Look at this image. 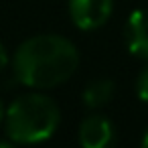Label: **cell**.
<instances>
[{"mask_svg":"<svg viewBox=\"0 0 148 148\" xmlns=\"http://www.w3.org/2000/svg\"><path fill=\"white\" fill-rule=\"evenodd\" d=\"M124 39H126V47L128 51L138 57L148 61V10L140 8L134 10L124 27Z\"/></svg>","mask_w":148,"mask_h":148,"instance_id":"obj_4","label":"cell"},{"mask_svg":"<svg viewBox=\"0 0 148 148\" xmlns=\"http://www.w3.org/2000/svg\"><path fill=\"white\" fill-rule=\"evenodd\" d=\"M79 67V53L71 41L59 35H35L18 45L12 55L14 77L33 89H49L65 83Z\"/></svg>","mask_w":148,"mask_h":148,"instance_id":"obj_1","label":"cell"},{"mask_svg":"<svg viewBox=\"0 0 148 148\" xmlns=\"http://www.w3.org/2000/svg\"><path fill=\"white\" fill-rule=\"evenodd\" d=\"M8 53H6V49H4V45L0 43V73H2L6 67H8Z\"/></svg>","mask_w":148,"mask_h":148,"instance_id":"obj_8","label":"cell"},{"mask_svg":"<svg viewBox=\"0 0 148 148\" xmlns=\"http://www.w3.org/2000/svg\"><path fill=\"white\" fill-rule=\"evenodd\" d=\"M114 0H69V16L81 31H95L108 23Z\"/></svg>","mask_w":148,"mask_h":148,"instance_id":"obj_3","label":"cell"},{"mask_svg":"<svg viewBox=\"0 0 148 148\" xmlns=\"http://www.w3.org/2000/svg\"><path fill=\"white\" fill-rule=\"evenodd\" d=\"M114 142V126L106 116L91 114L79 124V144L83 148H106Z\"/></svg>","mask_w":148,"mask_h":148,"instance_id":"obj_5","label":"cell"},{"mask_svg":"<svg viewBox=\"0 0 148 148\" xmlns=\"http://www.w3.org/2000/svg\"><path fill=\"white\" fill-rule=\"evenodd\" d=\"M61 122L59 106L45 93H23L4 112V134L12 144H39L51 138Z\"/></svg>","mask_w":148,"mask_h":148,"instance_id":"obj_2","label":"cell"},{"mask_svg":"<svg viewBox=\"0 0 148 148\" xmlns=\"http://www.w3.org/2000/svg\"><path fill=\"white\" fill-rule=\"evenodd\" d=\"M114 91H116V85L112 79H95L85 85L81 99L89 110H97V108L110 103V99L114 97Z\"/></svg>","mask_w":148,"mask_h":148,"instance_id":"obj_6","label":"cell"},{"mask_svg":"<svg viewBox=\"0 0 148 148\" xmlns=\"http://www.w3.org/2000/svg\"><path fill=\"white\" fill-rule=\"evenodd\" d=\"M136 93L142 101H148V65L140 71V75L136 79Z\"/></svg>","mask_w":148,"mask_h":148,"instance_id":"obj_7","label":"cell"},{"mask_svg":"<svg viewBox=\"0 0 148 148\" xmlns=\"http://www.w3.org/2000/svg\"><path fill=\"white\" fill-rule=\"evenodd\" d=\"M4 106H2V99H0V128H2V124H4Z\"/></svg>","mask_w":148,"mask_h":148,"instance_id":"obj_9","label":"cell"},{"mask_svg":"<svg viewBox=\"0 0 148 148\" xmlns=\"http://www.w3.org/2000/svg\"><path fill=\"white\" fill-rule=\"evenodd\" d=\"M142 146H148V130L144 132V138H142Z\"/></svg>","mask_w":148,"mask_h":148,"instance_id":"obj_10","label":"cell"}]
</instances>
